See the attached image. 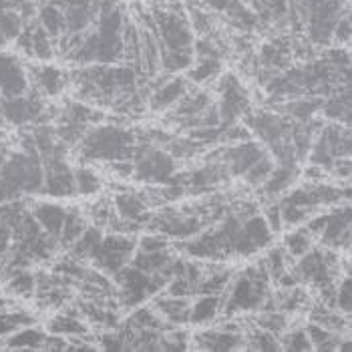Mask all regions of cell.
Instances as JSON below:
<instances>
[{"label": "cell", "instance_id": "obj_49", "mask_svg": "<svg viewBox=\"0 0 352 352\" xmlns=\"http://www.w3.org/2000/svg\"><path fill=\"white\" fill-rule=\"evenodd\" d=\"M351 14H349V10H346V12L340 14V19H338L336 25H334V30H332V43H336V45H349V43H351Z\"/></svg>", "mask_w": 352, "mask_h": 352}, {"label": "cell", "instance_id": "obj_34", "mask_svg": "<svg viewBox=\"0 0 352 352\" xmlns=\"http://www.w3.org/2000/svg\"><path fill=\"white\" fill-rule=\"evenodd\" d=\"M75 173V188L79 195H97L103 188V179L97 169H93L89 163H81L73 169Z\"/></svg>", "mask_w": 352, "mask_h": 352}, {"label": "cell", "instance_id": "obj_12", "mask_svg": "<svg viewBox=\"0 0 352 352\" xmlns=\"http://www.w3.org/2000/svg\"><path fill=\"white\" fill-rule=\"evenodd\" d=\"M230 177L226 165L219 162H206V165L193 169L190 173L182 175V182L186 186V193L190 195H201V193H212Z\"/></svg>", "mask_w": 352, "mask_h": 352}, {"label": "cell", "instance_id": "obj_30", "mask_svg": "<svg viewBox=\"0 0 352 352\" xmlns=\"http://www.w3.org/2000/svg\"><path fill=\"white\" fill-rule=\"evenodd\" d=\"M242 230L244 234L250 238V242L256 245L258 250L268 248L274 240V232L270 230V226L266 223L264 216L260 214H252L242 219Z\"/></svg>", "mask_w": 352, "mask_h": 352}, {"label": "cell", "instance_id": "obj_38", "mask_svg": "<svg viewBox=\"0 0 352 352\" xmlns=\"http://www.w3.org/2000/svg\"><path fill=\"white\" fill-rule=\"evenodd\" d=\"M195 56L190 51H167L162 49V58H160V69L167 75H177L182 71H188L193 65Z\"/></svg>", "mask_w": 352, "mask_h": 352}, {"label": "cell", "instance_id": "obj_37", "mask_svg": "<svg viewBox=\"0 0 352 352\" xmlns=\"http://www.w3.org/2000/svg\"><path fill=\"white\" fill-rule=\"evenodd\" d=\"M25 27V19L19 10H0V49L14 43Z\"/></svg>", "mask_w": 352, "mask_h": 352}, {"label": "cell", "instance_id": "obj_9", "mask_svg": "<svg viewBox=\"0 0 352 352\" xmlns=\"http://www.w3.org/2000/svg\"><path fill=\"white\" fill-rule=\"evenodd\" d=\"M266 153L264 145L258 139H245L234 145H223L219 153V163L226 165L230 177H242L245 171Z\"/></svg>", "mask_w": 352, "mask_h": 352}, {"label": "cell", "instance_id": "obj_47", "mask_svg": "<svg viewBox=\"0 0 352 352\" xmlns=\"http://www.w3.org/2000/svg\"><path fill=\"white\" fill-rule=\"evenodd\" d=\"M171 240L167 236H163L160 232H147L145 236H141L137 240V250L141 252H162V250H169Z\"/></svg>", "mask_w": 352, "mask_h": 352}, {"label": "cell", "instance_id": "obj_53", "mask_svg": "<svg viewBox=\"0 0 352 352\" xmlns=\"http://www.w3.org/2000/svg\"><path fill=\"white\" fill-rule=\"evenodd\" d=\"M302 175L306 177V182H324V177L328 175V171H326V169H322L320 165L308 163V167L302 171Z\"/></svg>", "mask_w": 352, "mask_h": 352}, {"label": "cell", "instance_id": "obj_26", "mask_svg": "<svg viewBox=\"0 0 352 352\" xmlns=\"http://www.w3.org/2000/svg\"><path fill=\"white\" fill-rule=\"evenodd\" d=\"M310 322H316V324L324 326V328L336 332V334H342V332L349 330L351 316L338 312L336 308H328L324 304H318V306L310 308Z\"/></svg>", "mask_w": 352, "mask_h": 352}, {"label": "cell", "instance_id": "obj_16", "mask_svg": "<svg viewBox=\"0 0 352 352\" xmlns=\"http://www.w3.org/2000/svg\"><path fill=\"white\" fill-rule=\"evenodd\" d=\"M67 32L71 34H82L95 25L99 16L97 0H65L63 6Z\"/></svg>", "mask_w": 352, "mask_h": 352}, {"label": "cell", "instance_id": "obj_39", "mask_svg": "<svg viewBox=\"0 0 352 352\" xmlns=\"http://www.w3.org/2000/svg\"><path fill=\"white\" fill-rule=\"evenodd\" d=\"M245 351H262V352H276L280 349V338L276 334H272L268 330H262L258 326H254V330L250 332V336L245 338Z\"/></svg>", "mask_w": 352, "mask_h": 352}, {"label": "cell", "instance_id": "obj_24", "mask_svg": "<svg viewBox=\"0 0 352 352\" xmlns=\"http://www.w3.org/2000/svg\"><path fill=\"white\" fill-rule=\"evenodd\" d=\"M47 334L41 328H16L12 330L6 340H4V349L8 351H43Z\"/></svg>", "mask_w": 352, "mask_h": 352}, {"label": "cell", "instance_id": "obj_7", "mask_svg": "<svg viewBox=\"0 0 352 352\" xmlns=\"http://www.w3.org/2000/svg\"><path fill=\"white\" fill-rule=\"evenodd\" d=\"M242 119L252 135H256V139L266 147L290 137L292 119L278 111H248Z\"/></svg>", "mask_w": 352, "mask_h": 352}, {"label": "cell", "instance_id": "obj_23", "mask_svg": "<svg viewBox=\"0 0 352 352\" xmlns=\"http://www.w3.org/2000/svg\"><path fill=\"white\" fill-rule=\"evenodd\" d=\"M36 21L38 25L45 28V32L51 38H60L67 32V23H65V12L63 6L49 2V0H41V4L36 6Z\"/></svg>", "mask_w": 352, "mask_h": 352}, {"label": "cell", "instance_id": "obj_52", "mask_svg": "<svg viewBox=\"0 0 352 352\" xmlns=\"http://www.w3.org/2000/svg\"><path fill=\"white\" fill-rule=\"evenodd\" d=\"M10 245H12V228L0 219V260L6 256Z\"/></svg>", "mask_w": 352, "mask_h": 352}, {"label": "cell", "instance_id": "obj_54", "mask_svg": "<svg viewBox=\"0 0 352 352\" xmlns=\"http://www.w3.org/2000/svg\"><path fill=\"white\" fill-rule=\"evenodd\" d=\"M10 199H16V195H14L12 190L6 186V182L0 177V204H6V201H10Z\"/></svg>", "mask_w": 352, "mask_h": 352}, {"label": "cell", "instance_id": "obj_17", "mask_svg": "<svg viewBox=\"0 0 352 352\" xmlns=\"http://www.w3.org/2000/svg\"><path fill=\"white\" fill-rule=\"evenodd\" d=\"M190 91V81L186 77H169L165 82H160L147 97L149 109L155 113H163L173 109L184 95Z\"/></svg>", "mask_w": 352, "mask_h": 352}, {"label": "cell", "instance_id": "obj_31", "mask_svg": "<svg viewBox=\"0 0 352 352\" xmlns=\"http://www.w3.org/2000/svg\"><path fill=\"white\" fill-rule=\"evenodd\" d=\"M87 226H89V221H87V216L82 214V210L69 208L67 214H65L63 230L58 234V244L63 248H69L87 230Z\"/></svg>", "mask_w": 352, "mask_h": 352}, {"label": "cell", "instance_id": "obj_21", "mask_svg": "<svg viewBox=\"0 0 352 352\" xmlns=\"http://www.w3.org/2000/svg\"><path fill=\"white\" fill-rule=\"evenodd\" d=\"M28 210H30L32 217L36 219V223L41 226V230L58 240L67 208H63L60 204H53V201H34Z\"/></svg>", "mask_w": 352, "mask_h": 352}, {"label": "cell", "instance_id": "obj_42", "mask_svg": "<svg viewBox=\"0 0 352 352\" xmlns=\"http://www.w3.org/2000/svg\"><path fill=\"white\" fill-rule=\"evenodd\" d=\"M290 256L286 254V250L282 248V245H276V248H270L268 250V254H266V258L262 260L264 262V266H266V270H268V276H270L272 280H276V278H280L284 272L290 270Z\"/></svg>", "mask_w": 352, "mask_h": 352}, {"label": "cell", "instance_id": "obj_22", "mask_svg": "<svg viewBox=\"0 0 352 352\" xmlns=\"http://www.w3.org/2000/svg\"><path fill=\"white\" fill-rule=\"evenodd\" d=\"M320 109H322V99L314 95H298L276 105L278 113L286 115L292 121H308L312 117H318Z\"/></svg>", "mask_w": 352, "mask_h": 352}, {"label": "cell", "instance_id": "obj_14", "mask_svg": "<svg viewBox=\"0 0 352 352\" xmlns=\"http://www.w3.org/2000/svg\"><path fill=\"white\" fill-rule=\"evenodd\" d=\"M27 75L28 82H32V89L43 97H58L69 85V73L49 63L32 67L30 71H27Z\"/></svg>", "mask_w": 352, "mask_h": 352}, {"label": "cell", "instance_id": "obj_4", "mask_svg": "<svg viewBox=\"0 0 352 352\" xmlns=\"http://www.w3.org/2000/svg\"><path fill=\"white\" fill-rule=\"evenodd\" d=\"M133 179L147 186H162L177 173V160H173L163 147H157L137 137L133 151Z\"/></svg>", "mask_w": 352, "mask_h": 352}, {"label": "cell", "instance_id": "obj_18", "mask_svg": "<svg viewBox=\"0 0 352 352\" xmlns=\"http://www.w3.org/2000/svg\"><path fill=\"white\" fill-rule=\"evenodd\" d=\"M113 210L115 214L121 217V219H127V221H137L141 228H145L147 219L151 216L149 212V204L145 199L143 193H137V191H117L113 195Z\"/></svg>", "mask_w": 352, "mask_h": 352}, {"label": "cell", "instance_id": "obj_35", "mask_svg": "<svg viewBox=\"0 0 352 352\" xmlns=\"http://www.w3.org/2000/svg\"><path fill=\"white\" fill-rule=\"evenodd\" d=\"M314 245V236L306 230V228H292V232H288L282 240V248L286 250V254L290 258H300L304 256L310 248Z\"/></svg>", "mask_w": 352, "mask_h": 352}, {"label": "cell", "instance_id": "obj_46", "mask_svg": "<svg viewBox=\"0 0 352 352\" xmlns=\"http://www.w3.org/2000/svg\"><path fill=\"white\" fill-rule=\"evenodd\" d=\"M97 346L103 349V351H127V342H125V336L121 332V328H107L101 332V336L97 338Z\"/></svg>", "mask_w": 352, "mask_h": 352}, {"label": "cell", "instance_id": "obj_25", "mask_svg": "<svg viewBox=\"0 0 352 352\" xmlns=\"http://www.w3.org/2000/svg\"><path fill=\"white\" fill-rule=\"evenodd\" d=\"M221 296L217 294H199L197 300H191L190 324H210L219 316Z\"/></svg>", "mask_w": 352, "mask_h": 352}, {"label": "cell", "instance_id": "obj_40", "mask_svg": "<svg viewBox=\"0 0 352 352\" xmlns=\"http://www.w3.org/2000/svg\"><path fill=\"white\" fill-rule=\"evenodd\" d=\"M274 165H276V163H274V157H272L270 153H268V149H266V153H264L258 162L254 163L242 177H244V182L250 188H260V186L268 179V175L272 173Z\"/></svg>", "mask_w": 352, "mask_h": 352}, {"label": "cell", "instance_id": "obj_44", "mask_svg": "<svg viewBox=\"0 0 352 352\" xmlns=\"http://www.w3.org/2000/svg\"><path fill=\"white\" fill-rule=\"evenodd\" d=\"M280 214H282V226L284 228H298V226H304L306 219L312 216L314 212L302 208V206H296V204H290V201H284L280 199Z\"/></svg>", "mask_w": 352, "mask_h": 352}, {"label": "cell", "instance_id": "obj_27", "mask_svg": "<svg viewBox=\"0 0 352 352\" xmlns=\"http://www.w3.org/2000/svg\"><path fill=\"white\" fill-rule=\"evenodd\" d=\"M49 332L51 334H58V336H65V338H73V336H87L89 334V324L75 316V314H69V312H60V314H54L53 318L49 320Z\"/></svg>", "mask_w": 352, "mask_h": 352}, {"label": "cell", "instance_id": "obj_11", "mask_svg": "<svg viewBox=\"0 0 352 352\" xmlns=\"http://www.w3.org/2000/svg\"><path fill=\"white\" fill-rule=\"evenodd\" d=\"M16 49L21 53H25L30 58H36L41 63H49L54 56V38H51L45 28L38 25L36 16L30 19V21H25V27L21 30V34L16 36Z\"/></svg>", "mask_w": 352, "mask_h": 352}, {"label": "cell", "instance_id": "obj_8", "mask_svg": "<svg viewBox=\"0 0 352 352\" xmlns=\"http://www.w3.org/2000/svg\"><path fill=\"white\" fill-rule=\"evenodd\" d=\"M43 190L41 193L51 197H73L77 195L75 173L67 162V155H54L43 162Z\"/></svg>", "mask_w": 352, "mask_h": 352}, {"label": "cell", "instance_id": "obj_41", "mask_svg": "<svg viewBox=\"0 0 352 352\" xmlns=\"http://www.w3.org/2000/svg\"><path fill=\"white\" fill-rule=\"evenodd\" d=\"M280 349L288 352H308L312 351V342L306 334V328H286V332L280 336Z\"/></svg>", "mask_w": 352, "mask_h": 352}, {"label": "cell", "instance_id": "obj_20", "mask_svg": "<svg viewBox=\"0 0 352 352\" xmlns=\"http://www.w3.org/2000/svg\"><path fill=\"white\" fill-rule=\"evenodd\" d=\"M300 169L298 165H274L272 173L268 175V179L260 186V190L264 193V197L268 199H278L282 197L288 190L294 188V184L298 182Z\"/></svg>", "mask_w": 352, "mask_h": 352}, {"label": "cell", "instance_id": "obj_6", "mask_svg": "<svg viewBox=\"0 0 352 352\" xmlns=\"http://www.w3.org/2000/svg\"><path fill=\"white\" fill-rule=\"evenodd\" d=\"M217 113H219V121L230 125L236 123L244 117L248 111H252V101L250 95L245 91L242 81L238 79V75L234 73H223L217 79Z\"/></svg>", "mask_w": 352, "mask_h": 352}, {"label": "cell", "instance_id": "obj_45", "mask_svg": "<svg viewBox=\"0 0 352 352\" xmlns=\"http://www.w3.org/2000/svg\"><path fill=\"white\" fill-rule=\"evenodd\" d=\"M334 306L338 312L351 316L352 312V278L351 274L342 276L340 282L336 284V290H334Z\"/></svg>", "mask_w": 352, "mask_h": 352}, {"label": "cell", "instance_id": "obj_33", "mask_svg": "<svg viewBox=\"0 0 352 352\" xmlns=\"http://www.w3.org/2000/svg\"><path fill=\"white\" fill-rule=\"evenodd\" d=\"M34 290H36V278L32 272H28V268L14 270L6 276V292L10 296L30 298V296H34Z\"/></svg>", "mask_w": 352, "mask_h": 352}, {"label": "cell", "instance_id": "obj_10", "mask_svg": "<svg viewBox=\"0 0 352 352\" xmlns=\"http://www.w3.org/2000/svg\"><path fill=\"white\" fill-rule=\"evenodd\" d=\"M320 245L336 250V252H349L351 250V204H338L332 212H328L324 230L318 236Z\"/></svg>", "mask_w": 352, "mask_h": 352}, {"label": "cell", "instance_id": "obj_50", "mask_svg": "<svg viewBox=\"0 0 352 352\" xmlns=\"http://www.w3.org/2000/svg\"><path fill=\"white\" fill-rule=\"evenodd\" d=\"M264 219H266V223L270 226V230L274 234H278V232H282L284 230V226H282V214H280V204H278V199H272L270 204L266 206V212H264Z\"/></svg>", "mask_w": 352, "mask_h": 352}, {"label": "cell", "instance_id": "obj_28", "mask_svg": "<svg viewBox=\"0 0 352 352\" xmlns=\"http://www.w3.org/2000/svg\"><path fill=\"white\" fill-rule=\"evenodd\" d=\"M173 254L169 250H162V252H141L137 250L133 252L129 264L137 268V270L145 272V274H162L165 266L171 262Z\"/></svg>", "mask_w": 352, "mask_h": 352}, {"label": "cell", "instance_id": "obj_43", "mask_svg": "<svg viewBox=\"0 0 352 352\" xmlns=\"http://www.w3.org/2000/svg\"><path fill=\"white\" fill-rule=\"evenodd\" d=\"M256 326L280 338L288 328V314H284L282 310H262V314L256 318Z\"/></svg>", "mask_w": 352, "mask_h": 352}, {"label": "cell", "instance_id": "obj_48", "mask_svg": "<svg viewBox=\"0 0 352 352\" xmlns=\"http://www.w3.org/2000/svg\"><path fill=\"white\" fill-rule=\"evenodd\" d=\"M326 63L334 69H344V67H351V53L344 45H338V47H328V51L322 54Z\"/></svg>", "mask_w": 352, "mask_h": 352}, {"label": "cell", "instance_id": "obj_36", "mask_svg": "<svg viewBox=\"0 0 352 352\" xmlns=\"http://www.w3.org/2000/svg\"><path fill=\"white\" fill-rule=\"evenodd\" d=\"M306 328V334L312 342V351H336L338 349V340L342 334H336L332 330H328L324 326L316 324V322H310V324L304 326Z\"/></svg>", "mask_w": 352, "mask_h": 352}, {"label": "cell", "instance_id": "obj_29", "mask_svg": "<svg viewBox=\"0 0 352 352\" xmlns=\"http://www.w3.org/2000/svg\"><path fill=\"white\" fill-rule=\"evenodd\" d=\"M125 326H129L133 330H157V332H165V330L173 328L163 320L153 306H143V304L131 312V316L125 320Z\"/></svg>", "mask_w": 352, "mask_h": 352}, {"label": "cell", "instance_id": "obj_32", "mask_svg": "<svg viewBox=\"0 0 352 352\" xmlns=\"http://www.w3.org/2000/svg\"><path fill=\"white\" fill-rule=\"evenodd\" d=\"M221 75V58H197L188 69V81L191 85H208Z\"/></svg>", "mask_w": 352, "mask_h": 352}, {"label": "cell", "instance_id": "obj_51", "mask_svg": "<svg viewBox=\"0 0 352 352\" xmlns=\"http://www.w3.org/2000/svg\"><path fill=\"white\" fill-rule=\"evenodd\" d=\"M328 173H330V175H334L336 179H340V182L349 184V179H351V173H352L351 157H338L336 162L332 163V167H330V171H328Z\"/></svg>", "mask_w": 352, "mask_h": 352}, {"label": "cell", "instance_id": "obj_15", "mask_svg": "<svg viewBox=\"0 0 352 352\" xmlns=\"http://www.w3.org/2000/svg\"><path fill=\"white\" fill-rule=\"evenodd\" d=\"M28 91L27 69L14 54L0 53V97H16Z\"/></svg>", "mask_w": 352, "mask_h": 352}, {"label": "cell", "instance_id": "obj_5", "mask_svg": "<svg viewBox=\"0 0 352 352\" xmlns=\"http://www.w3.org/2000/svg\"><path fill=\"white\" fill-rule=\"evenodd\" d=\"M162 49L193 53L195 32L182 6H160L151 12Z\"/></svg>", "mask_w": 352, "mask_h": 352}, {"label": "cell", "instance_id": "obj_13", "mask_svg": "<svg viewBox=\"0 0 352 352\" xmlns=\"http://www.w3.org/2000/svg\"><path fill=\"white\" fill-rule=\"evenodd\" d=\"M191 346L197 351H242L245 346V336L242 332H230V330H223L217 326L214 330L208 328V330L193 334Z\"/></svg>", "mask_w": 352, "mask_h": 352}, {"label": "cell", "instance_id": "obj_3", "mask_svg": "<svg viewBox=\"0 0 352 352\" xmlns=\"http://www.w3.org/2000/svg\"><path fill=\"white\" fill-rule=\"evenodd\" d=\"M43 175V162L32 149L21 147L19 151H8L4 162L0 163V177L16 197L41 193Z\"/></svg>", "mask_w": 352, "mask_h": 352}, {"label": "cell", "instance_id": "obj_2", "mask_svg": "<svg viewBox=\"0 0 352 352\" xmlns=\"http://www.w3.org/2000/svg\"><path fill=\"white\" fill-rule=\"evenodd\" d=\"M272 278L264 262L252 264L242 270L236 278L232 276L228 288L221 294V310L223 316H236L240 312L260 310L266 296L270 294Z\"/></svg>", "mask_w": 352, "mask_h": 352}, {"label": "cell", "instance_id": "obj_19", "mask_svg": "<svg viewBox=\"0 0 352 352\" xmlns=\"http://www.w3.org/2000/svg\"><path fill=\"white\" fill-rule=\"evenodd\" d=\"M191 296H169L162 292V296L153 300V308L169 326L190 324Z\"/></svg>", "mask_w": 352, "mask_h": 352}, {"label": "cell", "instance_id": "obj_1", "mask_svg": "<svg viewBox=\"0 0 352 352\" xmlns=\"http://www.w3.org/2000/svg\"><path fill=\"white\" fill-rule=\"evenodd\" d=\"M137 133L115 123H97L87 129L79 141L81 163H111L133 160Z\"/></svg>", "mask_w": 352, "mask_h": 352}]
</instances>
